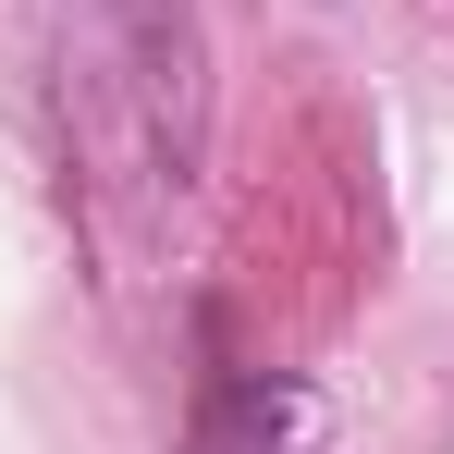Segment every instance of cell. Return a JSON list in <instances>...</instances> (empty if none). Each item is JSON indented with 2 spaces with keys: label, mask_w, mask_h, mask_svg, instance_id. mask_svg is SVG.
I'll use <instances>...</instances> for the list:
<instances>
[{
  "label": "cell",
  "mask_w": 454,
  "mask_h": 454,
  "mask_svg": "<svg viewBox=\"0 0 454 454\" xmlns=\"http://www.w3.org/2000/svg\"><path fill=\"white\" fill-rule=\"evenodd\" d=\"M62 123L98 184L172 209L209 148L197 0H62Z\"/></svg>",
  "instance_id": "obj_1"
},
{
  "label": "cell",
  "mask_w": 454,
  "mask_h": 454,
  "mask_svg": "<svg viewBox=\"0 0 454 454\" xmlns=\"http://www.w3.org/2000/svg\"><path fill=\"white\" fill-rule=\"evenodd\" d=\"M172 454H332V405L295 369H209Z\"/></svg>",
  "instance_id": "obj_2"
}]
</instances>
